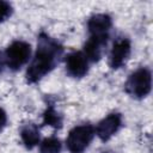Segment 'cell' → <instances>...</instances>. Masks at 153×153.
Here are the masks:
<instances>
[{
    "instance_id": "cell-1",
    "label": "cell",
    "mask_w": 153,
    "mask_h": 153,
    "mask_svg": "<svg viewBox=\"0 0 153 153\" xmlns=\"http://www.w3.org/2000/svg\"><path fill=\"white\" fill-rule=\"evenodd\" d=\"M62 45L45 33H41L36 53L26 69V80L30 84L39 81L59 63L62 55Z\"/></svg>"
},
{
    "instance_id": "cell-2",
    "label": "cell",
    "mask_w": 153,
    "mask_h": 153,
    "mask_svg": "<svg viewBox=\"0 0 153 153\" xmlns=\"http://www.w3.org/2000/svg\"><path fill=\"white\" fill-rule=\"evenodd\" d=\"M126 92L136 99L147 97L152 90V73L146 67H140L134 71L124 84Z\"/></svg>"
},
{
    "instance_id": "cell-3",
    "label": "cell",
    "mask_w": 153,
    "mask_h": 153,
    "mask_svg": "<svg viewBox=\"0 0 153 153\" xmlns=\"http://www.w3.org/2000/svg\"><path fill=\"white\" fill-rule=\"evenodd\" d=\"M6 66L12 71L20 69L31 57V45L25 41H13L4 54Z\"/></svg>"
},
{
    "instance_id": "cell-4",
    "label": "cell",
    "mask_w": 153,
    "mask_h": 153,
    "mask_svg": "<svg viewBox=\"0 0 153 153\" xmlns=\"http://www.w3.org/2000/svg\"><path fill=\"white\" fill-rule=\"evenodd\" d=\"M94 136V128L91 124L76 126L69 130L66 139L67 148L71 153H82Z\"/></svg>"
},
{
    "instance_id": "cell-5",
    "label": "cell",
    "mask_w": 153,
    "mask_h": 153,
    "mask_svg": "<svg viewBox=\"0 0 153 153\" xmlns=\"http://www.w3.org/2000/svg\"><path fill=\"white\" fill-rule=\"evenodd\" d=\"M131 53V44L128 38L120 37L112 44V48L109 54V66L112 69H118L123 67Z\"/></svg>"
},
{
    "instance_id": "cell-6",
    "label": "cell",
    "mask_w": 153,
    "mask_h": 153,
    "mask_svg": "<svg viewBox=\"0 0 153 153\" xmlns=\"http://www.w3.org/2000/svg\"><path fill=\"white\" fill-rule=\"evenodd\" d=\"M122 127V116L118 112H112L109 114L106 117H104L102 121L98 122L94 134L102 140V141H108L110 140Z\"/></svg>"
},
{
    "instance_id": "cell-7",
    "label": "cell",
    "mask_w": 153,
    "mask_h": 153,
    "mask_svg": "<svg viewBox=\"0 0 153 153\" xmlns=\"http://www.w3.org/2000/svg\"><path fill=\"white\" fill-rule=\"evenodd\" d=\"M66 71L72 78H82L88 72V60L82 51H72L66 59Z\"/></svg>"
},
{
    "instance_id": "cell-8",
    "label": "cell",
    "mask_w": 153,
    "mask_h": 153,
    "mask_svg": "<svg viewBox=\"0 0 153 153\" xmlns=\"http://www.w3.org/2000/svg\"><path fill=\"white\" fill-rule=\"evenodd\" d=\"M111 26H112V19L106 13H96L91 16L87 22V29L90 36L109 37Z\"/></svg>"
},
{
    "instance_id": "cell-9",
    "label": "cell",
    "mask_w": 153,
    "mask_h": 153,
    "mask_svg": "<svg viewBox=\"0 0 153 153\" xmlns=\"http://www.w3.org/2000/svg\"><path fill=\"white\" fill-rule=\"evenodd\" d=\"M109 37H99V36H90L84 45V55L91 62H98L104 53V48L106 47Z\"/></svg>"
},
{
    "instance_id": "cell-10",
    "label": "cell",
    "mask_w": 153,
    "mask_h": 153,
    "mask_svg": "<svg viewBox=\"0 0 153 153\" xmlns=\"http://www.w3.org/2000/svg\"><path fill=\"white\" fill-rule=\"evenodd\" d=\"M20 139L27 149H32L39 143V130L33 123H27L20 129Z\"/></svg>"
},
{
    "instance_id": "cell-11",
    "label": "cell",
    "mask_w": 153,
    "mask_h": 153,
    "mask_svg": "<svg viewBox=\"0 0 153 153\" xmlns=\"http://www.w3.org/2000/svg\"><path fill=\"white\" fill-rule=\"evenodd\" d=\"M43 124L51 126L54 128L62 127V116L55 110V108L53 105L48 106L45 109V111L43 112Z\"/></svg>"
},
{
    "instance_id": "cell-12",
    "label": "cell",
    "mask_w": 153,
    "mask_h": 153,
    "mask_svg": "<svg viewBox=\"0 0 153 153\" xmlns=\"http://www.w3.org/2000/svg\"><path fill=\"white\" fill-rule=\"evenodd\" d=\"M61 149L62 143L55 136L45 137L39 146V153H61Z\"/></svg>"
},
{
    "instance_id": "cell-13",
    "label": "cell",
    "mask_w": 153,
    "mask_h": 153,
    "mask_svg": "<svg viewBox=\"0 0 153 153\" xmlns=\"http://www.w3.org/2000/svg\"><path fill=\"white\" fill-rule=\"evenodd\" d=\"M12 12H13L12 5L7 1L0 0V23L7 20L12 16Z\"/></svg>"
},
{
    "instance_id": "cell-14",
    "label": "cell",
    "mask_w": 153,
    "mask_h": 153,
    "mask_svg": "<svg viewBox=\"0 0 153 153\" xmlns=\"http://www.w3.org/2000/svg\"><path fill=\"white\" fill-rule=\"evenodd\" d=\"M6 123H7V114L2 108H0V133L5 128Z\"/></svg>"
},
{
    "instance_id": "cell-15",
    "label": "cell",
    "mask_w": 153,
    "mask_h": 153,
    "mask_svg": "<svg viewBox=\"0 0 153 153\" xmlns=\"http://www.w3.org/2000/svg\"><path fill=\"white\" fill-rule=\"evenodd\" d=\"M5 65H6L5 63V56H2V54L0 53V72L2 71V68H4Z\"/></svg>"
},
{
    "instance_id": "cell-16",
    "label": "cell",
    "mask_w": 153,
    "mask_h": 153,
    "mask_svg": "<svg viewBox=\"0 0 153 153\" xmlns=\"http://www.w3.org/2000/svg\"><path fill=\"white\" fill-rule=\"evenodd\" d=\"M103 153H111V152H103Z\"/></svg>"
}]
</instances>
